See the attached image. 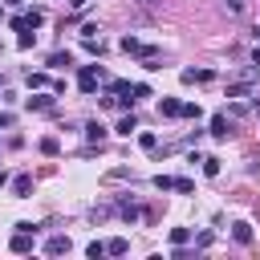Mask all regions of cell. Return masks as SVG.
Segmentation results:
<instances>
[{"label": "cell", "mask_w": 260, "mask_h": 260, "mask_svg": "<svg viewBox=\"0 0 260 260\" xmlns=\"http://www.w3.org/2000/svg\"><path fill=\"white\" fill-rule=\"evenodd\" d=\"M32 240H37V232H20V228H16V236H12V244H8V248L24 256V252H32Z\"/></svg>", "instance_id": "6da1fadb"}, {"label": "cell", "mask_w": 260, "mask_h": 260, "mask_svg": "<svg viewBox=\"0 0 260 260\" xmlns=\"http://www.w3.org/2000/svg\"><path fill=\"white\" fill-rule=\"evenodd\" d=\"M98 77H102L98 69H81V77H77V89H81V93H93V89H98Z\"/></svg>", "instance_id": "7a4b0ae2"}, {"label": "cell", "mask_w": 260, "mask_h": 260, "mask_svg": "<svg viewBox=\"0 0 260 260\" xmlns=\"http://www.w3.org/2000/svg\"><path fill=\"white\" fill-rule=\"evenodd\" d=\"M158 114H162V118H183V102H179V98H162V102H158Z\"/></svg>", "instance_id": "3957f363"}, {"label": "cell", "mask_w": 260, "mask_h": 260, "mask_svg": "<svg viewBox=\"0 0 260 260\" xmlns=\"http://www.w3.org/2000/svg\"><path fill=\"white\" fill-rule=\"evenodd\" d=\"M122 53H134V57H146V53H150V45H142L138 37H122Z\"/></svg>", "instance_id": "277c9868"}, {"label": "cell", "mask_w": 260, "mask_h": 260, "mask_svg": "<svg viewBox=\"0 0 260 260\" xmlns=\"http://www.w3.org/2000/svg\"><path fill=\"white\" fill-rule=\"evenodd\" d=\"M207 130H211V138H228V134H232V126H228V114H215Z\"/></svg>", "instance_id": "5b68a950"}, {"label": "cell", "mask_w": 260, "mask_h": 260, "mask_svg": "<svg viewBox=\"0 0 260 260\" xmlns=\"http://www.w3.org/2000/svg\"><path fill=\"white\" fill-rule=\"evenodd\" d=\"M179 77H183V85H195V81H211V69H183Z\"/></svg>", "instance_id": "8992f818"}, {"label": "cell", "mask_w": 260, "mask_h": 260, "mask_svg": "<svg viewBox=\"0 0 260 260\" xmlns=\"http://www.w3.org/2000/svg\"><path fill=\"white\" fill-rule=\"evenodd\" d=\"M28 191H32V175H16V179H12V195H16V199H24Z\"/></svg>", "instance_id": "52a82bcc"}, {"label": "cell", "mask_w": 260, "mask_h": 260, "mask_svg": "<svg viewBox=\"0 0 260 260\" xmlns=\"http://www.w3.org/2000/svg\"><path fill=\"white\" fill-rule=\"evenodd\" d=\"M45 252H49V256H61V252H69V236H49Z\"/></svg>", "instance_id": "ba28073f"}, {"label": "cell", "mask_w": 260, "mask_h": 260, "mask_svg": "<svg viewBox=\"0 0 260 260\" xmlns=\"http://www.w3.org/2000/svg\"><path fill=\"white\" fill-rule=\"evenodd\" d=\"M28 110H53V93H32L28 98Z\"/></svg>", "instance_id": "9c48e42d"}, {"label": "cell", "mask_w": 260, "mask_h": 260, "mask_svg": "<svg viewBox=\"0 0 260 260\" xmlns=\"http://www.w3.org/2000/svg\"><path fill=\"white\" fill-rule=\"evenodd\" d=\"M85 138L89 142H106V126L102 122H85Z\"/></svg>", "instance_id": "30bf717a"}, {"label": "cell", "mask_w": 260, "mask_h": 260, "mask_svg": "<svg viewBox=\"0 0 260 260\" xmlns=\"http://www.w3.org/2000/svg\"><path fill=\"white\" fill-rule=\"evenodd\" d=\"M232 236L236 244H252V223H232Z\"/></svg>", "instance_id": "8fae6325"}, {"label": "cell", "mask_w": 260, "mask_h": 260, "mask_svg": "<svg viewBox=\"0 0 260 260\" xmlns=\"http://www.w3.org/2000/svg\"><path fill=\"white\" fill-rule=\"evenodd\" d=\"M248 93H252V81H244V77L236 85H228V98H248Z\"/></svg>", "instance_id": "7c38bea8"}, {"label": "cell", "mask_w": 260, "mask_h": 260, "mask_svg": "<svg viewBox=\"0 0 260 260\" xmlns=\"http://www.w3.org/2000/svg\"><path fill=\"white\" fill-rule=\"evenodd\" d=\"M114 130H118V134H126V138H130V134H134V130H138V122H134V114H126V118H122V122H118V126H114Z\"/></svg>", "instance_id": "4fadbf2b"}, {"label": "cell", "mask_w": 260, "mask_h": 260, "mask_svg": "<svg viewBox=\"0 0 260 260\" xmlns=\"http://www.w3.org/2000/svg\"><path fill=\"white\" fill-rule=\"evenodd\" d=\"M118 215H122V219H138L142 211H138V203H126V199H122V203H118Z\"/></svg>", "instance_id": "5bb4252c"}, {"label": "cell", "mask_w": 260, "mask_h": 260, "mask_svg": "<svg viewBox=\"0 0 260 260\" xmlns=\"http://www.w3.org/2000/svg\"><path fill=\"white\" fill-rule=\"evenodd\" d=\"M106 252H110V256H126V252H130V244L118 236V240H110V244H106Z\"/></svg>", "instance_id": "9a60e30c"}, {"label": "cell", "mask_w": 260, "mask_h": 260, "mask_svg": "<svg viewBox=\"0 0 260 260\" xmlns=\"http://www.w3.org/2000/svg\"><path fill=\"white\" fill-rule=\"evenodd\" d=\"M187 240H191V232H187V228H171V244H175V248H183Z\"/></svg>", "instance_id": "2e32d148"}, {"label": "cell", "mask_w": 260, "mask_h": 260, "mask_svg": "<svg viewBox=\"0 0 260 260\" xmlns=\"http://www.w3.org/2000/svg\"><path fill=\"white\" fill-rule=\"evenodd\" d=\"M85 256H89V260H102V256H106V244H102V240H93V244L85 248Z\"/></svg>", "instance_id": "e0dca14e"}, {"label": "cell", "mask_w": 260, "mask_h": 260, "mask_svg": "<svg viewBox=\"0 0 260 260\" xmlns=\"http://www.w3.org/2000/svg\"><path fill=\"white\" fill-rule=\"evenodd\" d=\"M32 41H37V32H32V28H24V32L16 37V45H20V49H32Z\"/></svg>", "instance_id": "ac0fdd59"}, {"label": "cell", "mask_w": 260, "mask_h": 260, "mask_svg": "<svg viewBox=\"0 0 260 260\" xmlns=\"http://www.w3.org/2000/svg\"><path fill=\"white\" fill-rule=\"evenodd\" d=\"M69 61H73V57H69V53H53V57H49V65H53V69H65V65H69Z\"/></svg>", "instance_id": "d6986e66"}, {"label": "cell", "mask_w": 260, "mask_h": 260, "mask_svg": "<svg viewBox=\"0 0 260 260\" xmlns=\"http://www.w3.org/2000/svg\"><path fill=\"white\" fill-rule=\"evenodd\" d=\"M154 187H158V191H175V179H171V175H154Z\"/></svg>", "instance_id": "ffe728a7"}, {"label": "cell", "mask_w": 260, "mask_h": 260, "mask_svg": "<svg viewBox=\"0 0 260 260\" xmlns=\"http://www.w3.org/2000/svg\"><path fill=\"white\" fill-rule=\"evenodd\" d=\"M24 16H28V24H32V28H37V24H45V12H41V8H28Z\"/></svg>", "instance_id": "44dd1931"}, {"label": "cell", "mask_w": 260, "mask_h": 260, "mask_svg": "<svg viewBox=\"0 0 260 260\" xmlns=\"http://www.w3.org/2000/svg\"><path fill=\"white\" fill-rule=\"evenodd\" d=\"M203 110H199V102H183V118H199Z\"/></svg>", "instance_id": "7402d4cb"}, {"label": "cell", "mask_w": 260, "mask_h": 260, "mask_svg": "<svg viewBox=\"0 0 260 260\" xmlns=\"http://www.w3.org/2000/svg\"><path fill=\"white\" fill-rule=\"evenodd\" d=\"M41 150H45V154H57L61 142H57V138H41Z\"/></svg>", "instance_id": "603a6c76"}, {"label": "cell", "mask_w": 260, "mask_h": 260, "mask_svg": "<svg viewBox=\"0 0 260 260\" xmlns=\"http://www.w3.org/2000/svg\"><path fill=\"white\" fill-rule=\"evenodd\" d=\"M45 81H49V77H45V73H28V89H41V85H45Z\"/></svg>", "instance_id": "cb8c5ba5"}, {"label": "cell", "mask_w": 260, "mask_h": 260, "mask_svg": "<svg viewBox=\"0 0 260 260\" xmlns=\"http://www.w3.org/2000/svg\"><path fill=\"white\" fill-rule=\"evenodd\" d=\"M138 142H142L146 150H154V146H158V138H154V134H138Z\"/></svg>", "instance_id": "d4e9b609"}, {"label": "cell", "mask_w": 260, "mask_h": 260, "mask_svg": "<svg viewBox=\"0 0 260 260\" xmlns=\"http://www.w3.org/2000/svg\"><path fill=\"white\" fill-rule=\"evenodd\" d=\"M203 171L207 175H219V158H203Z\"/></svg>", "instance_id": "484cf974"}, {"label": "cell", "mask_w": 260, "mask_h": 260, "mask_svg": "<svg viewBox=\"0 0 260 260\" xmlns=\"http://www.w3.org/2000/svg\"><path fill=\"white\" fill-rule=\"evenodd\" d=\"M228 12H244V0H228Z\"/></svg>", "instance_id": "4316f807"}, {"label": "cell", "mask_w": 260, "mask_h": 260, "mask_svg": "<svg viewBox=\"0 0 260 260\" xmlns=\"http://www.w3.org/2000/svg\"><path fill=\"white\" fill-rule=\"evenodd\" d=\"M0 126H12V114H0Z\"/></svg>", "instance_id": "83f0119b"}, {"label": "cell", "mask_w": 260, "mask_h": 260, "mask_svg": "<svg viewBox=\"0 0 260 260\" xmlns=\"http://www.w3.org/2000/svg\"><path fill=\"white\" fill-rule=\"evenodd\" d=\"M69 4H73V8H85V4H89V0H69Z\"/></svg>", "instance_id": "f1b7e54d"}, {"label": "cell", "mask_w": 260, "mask_h": 260, "mask_svg": "<svg viewBox=\"0 0 260 260\" xmlns=\"http://www.w3.org/2000/svg\"><path fill=\"white\" fill-rule=\"evenodd\" d=\"M252 32H256V41H260V24H256V28H252Z\"/></svg>", "instance_id": "f546056e"}]
</instances>
